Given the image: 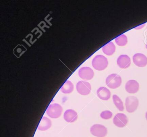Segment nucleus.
I'll return each instance as SVG.
<instances>
[{"label":"nucleus","mask_w":147,"mask_h":137,"mask_svg":"<svg viewBox=\"0 0 147 137\" xmlns=\"http://www.w3.org/2000/svg\"><path fill=\"white\" fill-rule=\"evenodd\" d=\"M108 64L107 58L103 55H97L94 58L92 61L93 67L97 70L102 71L105 70Z\"/></svg>","instance_id":"1"},{"label":"nucleus","mask_w":147,"mask_h":137,"mask_svg":"<svg viewBox=\"0 0 147 137\" xmlns=\"http://www.w3.org/2000/svg\"><path fill=\"white\" fill-rule=\"evenodd\" d=\"M63 108L58 103L51 104L47 108L46 113L48 116L52 119H57L61 115Z\"/></svg>","instance_id":"2"},{"label":"nucleus","mask_w":147,"mask_h":137,"mask_svg":"<svg viewBox=\"0 0 147 137\" xmlns=\"http://www.w3.org/2000/svg\"><path fill=\"white\" fill-rule=\"evenodd\" d=\"M106 83L109 88L116 89L121 85L122 78L120 76L115 73L109 75L106 79Z\"/></svg>","instance_id":"3"},{"label":"nucleus","mask_w":147,"mask_h":137,"mask_svg":"<svg viewBox=\"0 0 147 137\" xmlns=\"http://www.w3.org/2000/svg\"><path fill=\"white\" fill-rule=\"evenodd\" d=\"M139 104L138 99L135 96L127 97L125 99V105L126 111L128 113H131L135 112Z\"/></svg>","instance_id":"4"},{"label":"nucleus","mask_w":147,"mask_h":137,"mask_svg":"<svg viewBox=\"0 0 147 137\" xmlns=\"http://www.w3.org/2000/svg\"><path fill=\"white\" fill-rule=\"evenodd\" d=\"M90 132L93 135L97 137H105L107 135V130L103 125L96 124L91 127Z\"/></svg>","instance_id":"5"},{"label":"nucleus","mask_w":147,"mask_h":137,"mask_svg":"<svg viewBox=\"0 0 147 137\" xmlns=\"http://www.w3.org/2000/svg\"><path fill=\"white\" fill-rule=\"evenodd\" d=\"M91 85L88 82L80 81L76 84V90L79 94L82 95H87L91 91Z\"/></svg>","instance_id":"6"},{"label":"nucleus","mask_w":147,"mask_h":137,"mask_svg":"<svg viewBox=\"0 0 147 137\" xmlns=\"http://www.w3.org/2000/svg\"><path fill=\"white\" fill-rule=\"evenodd\" d=\"M128 119L125 114L119 113L117 114L113 119V122L118 127L123 128L128 123Z\"/></svg>","instance_id":"7"},{"label":"nucleus","mask_w":147,"mask_h":137,"mask_svg":"<svg viewBox=\"0 0 147 137\" xmlns=\"http://www.w3.org/2000/svg\"><path fill=\"white\" fill-rule=\"evenodd\" d=\"M79 76L82 79L84 80H91L94 76V72L90 67H83L79 70Z\"/></svg>","instance_id":"8"},{"label":"nucleus","mask_w":147,"mask_h":137,"mask_svg":"<svg viewBox=\"0 0 147 137\" xmlns=\"http://www.w3.org/2000/svg\"><path fill=\"white\" fill-rule=\"evenodd\" d=\"M132 59L134 64L138 67H144L147 65V57L142 53H137L134 54Z\"/></svg>","instance_id":"9"},{"label":"nucleus","mask_w":147,"mask_h":137,"mask_svg":"<svg viewBox=\"0 0 147 137\" xmlns=\"http://www.w3.org/2000/svg\"><path fill=\"white\" fill-rule=\"evenodd\" d=\"M139 84L135 80H130L125 84V89L128 93L135 94L138 91Z\"/></svg>","instance_id":"10"},{"label":"nucleus","mask_w":147,"mask_h":137,"mask_svg":"<svg viewBox=\"0 0 147 137\" xmlns=\"http://www.w3.org/2000/svg\"><path fill=\"white\" fill-rule=\"evenodd\" d=\"M117 64L120 68L126 69L130 65V58L125 54L120 55L117 59Z\"/></svg>","instance_id":"11"},{"label":"nucleus","mask_w":147,"mask_h":137,"mask_svg":"<svg viewBox=\"0 0 147 137\" xmlns=\"http://www.w3.org/2000/svg\"><path fill=\"white\" fill-rule=\"evenodd\" d=\"M63 118L67 122L73 123L78 119V114L74 109H69L64 112Z\"/></svg>","instance_id":"12"},{"label":"nucleus","mask_w":147,"mask_h":137,"mask_svg":"<svg viewBox=\"0 0 147 137\" xmlns=\"http://www.w3.org/2000/svg\"><path fill=\"white\" fill-rule=\"evenodd\" d=\"M97 95L100 99L104 101H107L111 97V91L107 88L101 87L97 91Z\"/></svg>","instance_id":"13"},{"label":"nucleus","mask_w":147,"mask_h":137,"mask_svg":"<svg viewBox=\"0 0 147 137\" xmlns=\"http://www.w3.org/2000/svg\"><path fill=\"white\" fill-rule=\"evenodd\" d=\"M51 125L52 123L51 120L48 117L44 116L38 125V129L41 131H46L51 127Z\"/></svg>","instance_id":"14"},{"label":"nucleus","mask_w":147,"mask_h":137,"mask_svg":"<svg viewBox=\"0 0 147 137\" xmlns=\"http://www.w3.org/2000/svg\"><path fill=\"white\" fill-rule=\"evenodd\" d=\"M102 51L106 55L111 56L116 51V47L113 42L111 41L103 47Z\"/></svg>","instance_id":"15"},{"label":"nucleus","mask_w":147,"mask_h":137,"mask_svg":"<svg viewBox=\"0 0 147 137\" xmlns=\"http://www.w3.org/2000/svg\"><path fill=\"white\" fill-rule=\"evenodd\" d=\"M74 89V84L70 81L67 80L62 86L61 90L62 93L67 94L73 92Z\"/></svg>","instance_id":"16"},{"label":"nucleus","mask_w":147,"mask_h":137,"mask_svg":"<svg viewBox=\"0 0 147 137\" xmlns=\"http://www.w3.org/2000/svg\"><path fill=\"white\" fill-rule=\"evenodd\" d=\"M113 103L117 108L120 111H123L124 109L123 101L117 95L114 94L113 96Z\"/></svg>","instance_id":"17"},{"label":"nucleus","mask_w":147,"mask_h":137,"mask_svg":"<svg viewBox=\"0 0 147 137\" xmlns=\"http://www.w3.org/2000/svg\"><path fill=\"white\" fill-rule=\"evenodd\" d=\"M115 42L119 46H125L128 42L127 36L124 34H121L115 38Z\"/></svg>","instance_id":"18"},{"label":"nucleus","mask_w":147,"mask_h":137,"mask_svg":"<svg viewBox=\"0 0 147 137\" xmlns=\"http://www.w3.org/2000/svg\"><path fill=\"white\" fill-rule=\"evenodd\" d=\"M112 116V113L109 110L103 111L100 114V117L104 119H109L111 118Z\"/></svg>","instance_id":"19"},{"label":"nucleus","mask_w":147,"mask_h":137,"mask_svg":"<svg viewBox=\"0 0 147 137\" xmlns=\"http://www.w3.org/2000/svg\"><path fill=\"white\" fill-rule=\"evenodd\" d=\"M145 24H142V25H140V26H138L136 27L135 28V29H141V28H143L145 26Z\"/></svg>","instance_id":"20"},{"label":"nucleus","mask_w":147,"mask_h":137,"mask_svg":"<svg viewBox=\"0 0 147 137\" xmlns=\"http://www.w3.org/2000/svg\"><path fill=\"white\" fill-rule=\"evenodd\" d=\"M145 117H146V119L147 120V112H146V114H145Z\"/></svg>","instance_id":"21"},{"label":"nucleus","mask_w":147,"mask_h":137,"mask_svg":"<svg viewBox=\"0 0 147 137\" xmlns=\"http://www.w3.org/2000/svg\"><path fill=\"white\" fill-rule=\"evenodd\" d=\"M145 47H146V49H147V44H146V45H145Z\"/></svg>","instance_id":"22"},{"label":"nucleus","mask_w":147,"mask_h":137,"mask_svg":"<svg viewBox=\"0 0 147 137\" xmlns=\"http://www.w3.org/2000/svg\"></svg>","instance_id":"23"}]
</instances>
